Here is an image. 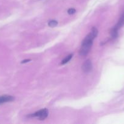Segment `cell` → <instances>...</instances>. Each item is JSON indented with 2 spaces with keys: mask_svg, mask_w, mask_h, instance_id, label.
I'll use <instances>...</instances> for the list:
<instances>
[{
  "mask_svg": "<svg viewBox=\"0 0 124 124\" xmlns=\"http://www.w3.org/2000/svg\"><path fill=\"white\" fill-rule=\"evenodd\" d=\"M14 100V98L12 96H0V105L6 102H12Z\"/></svg>",
  "mask_w": 124,
  "mask_h": 124,
  "instance_id": "5b68a950",
  "label": "cell"
},
{
  "mask_svg": "<svg viewBox=\"0 0 124 124\" xmlns=\"http://www.w3.org/2000/svg\"><path fill=\"white\" fill-rule=\"evenodd\" d=\"M30 61V60L29 59H26V60H24V61H23V62H21V63H26V62H27Z\"/></svg>",
  "mask_w": 124,
  "mask_h": 124,
  "instance_id": "9c48e42d",
  "label": "cell"
},
{
  "mask_svg": "<svg viewBox=\"0 0 124 124\" xmlns=\"http://www.w3.org/2000/svg\"><path fill=\"white\" fill-rule=\"evenodd\" d=\"M68 12L69 15H72V14H74V13H75V10L73 8H69V9L68 10Z\"/></svg>",
  "mask_w": 124,
  "mask_h": 124,
  "instance_id": "ba28073f",
  "label": "cell"
},
{
  "mask_svg": "<svg viewBox=\"0 0 124 124\" xmlns=\"http://www.w3.org/2000/svg\"><path fill=\"white\" fill-rule=\"evenodd\" d=\"M92 62H91V61L89 59L86 60L82 65V70L84 72H89V71L92 70Z\"/></svg>",
  "mask_w": 124,
  "mask_h": 124,
  "instance_id": "277c9868",
  "label": "cell"
},
{
  "mask_svg": "<svg viewBox=\"0 0 124 124\" xmlns=\"http://www.w3.org/2000/svg\"><path fill=\"white\" fill-rule=\"evenodd\" d=\"M124 25V13L122 14L121 16H120L117 24L116 25H115V26L112 29L111 35H112V37H113V38H116L117 36L118 30H119V29H120Z\"/></svg>",
  "mask_w": 124,
  "mask_h": 124,
  "instance_id": "7a4b0ae2",
  "label": "cell"
},
{
  "mask_svg": "<svg viewBox=\"0 0 124 124\" xmlns=\"http://www.w3.org/2000/svg\"><path fill=\"white\" fill-rule=\"evenodd\" d=\"M48 110L47 109H42L34 114H32L29 117H38L40 120H44L48 116Z\"/></svg>",
  "mask_w": 124,
  "mask_h": 124,
  "instance_id": "3957f363",
  "label": "cell"
},
{
  "mask_svg": "<svg viewBox=\"0 0 124 124\" xmlns=\"http://www.w3.org/2000/svg\"><path fill=\"white\" fill-rule=\"evenodd\" d=\"M72 57V54H69V55H68V56L66 57L65 58H64V59H63V61H62V62H61V64H62V65H64V64H66V63H68V62L71 59Z\"/></svg>",
  "mask_w": 124,
  "mask_h": 124,
  "instance_id": "8992f818",
  "label": "cell"
},
{
  "mask_svg": "<svg viewBox=\"0 0 124 124\" xmlns=\"http://www.w3.org/2000/svg\"><path fill=\"white\" fill-rule=\"evenodd\" d=\"M57 24H58L57 21H55V20L51 21L49 22V23H48L49 26L51 27H55L56 25H57Z\"/></svg>",
  "mask_w": 124,
  "mask_h": 124,
  "instance_id": "52a82bcc",
  "label": "cell"
},
{
  "mask_svg": "<svg viewBox=\"0 0 124 124\" xmlns=\"http://www.w3.org/2000/svg\"><path fill=\"white\" fill-rule=\"evenodd\" d=\"M97 34H98L97 29L96 27H92L91 32L86 36V38L83 41L81 48L79 50V54L80 56H84L87 55L91 48L93 40L97 36Z\"/></svg>",
  "mask_w": 124,
  "mask_h": 124,
  "instance_id": "6da1fadb",
  "label": "cell"
}]
</instances>
